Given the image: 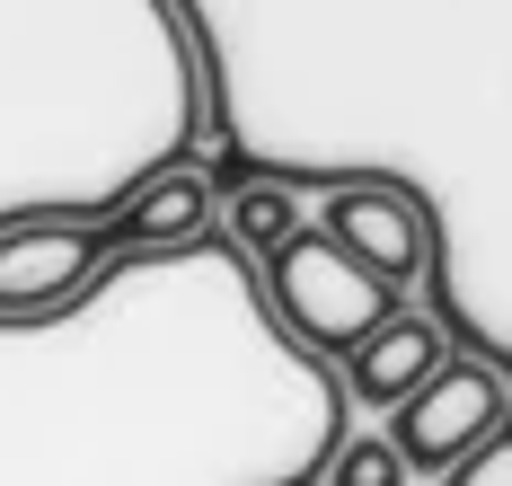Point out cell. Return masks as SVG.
Segmentation results:
<instances>
[{
  "mask_svg": "<svg viewBox=\"0 0 512 486\" xmlns=\"http://www.w3.org/2000/svg\"><path fill=\"white\" fill-rule=\"evenodd\" d=\"M265 283H274V319L292 327V345L318 354V363H327V354H354L362 336L398 310V292L371 283L354 257H336L318 230H301V239L265 266Z\"/></svg>",
  "mask_w": 512,
  "mask_h": 486,
  "instance_id": "3",
  "label": "cell"
},
{
  "mask_svg": "<svg viewBox=\"0 0 512 486\" xmlns=\"http://www.w3.org/2000/svg\"><path fill=\"white\" fill-rule=\"evenodd\" d=\"M301 230H309V221H301V204H292V186H283V177H265V186H239V204H230V230H221V239H230L248 266H256V257L274 266Z\"/></svg>",
  "mask_w": 512,
  "mask_h": 486,
  "instance_id": "9",
  "label": "cell"
},
{
  "mask_svg": "<svg viewBox=\"0 0 512 486\" xmlns=\"http://www.w3.org/2000/svg\"><path fill=\"white\" fill-rule=\"evenodd\" d=\"M212 230V186L195 168H177V177H159L151 195H133L124 213H115V257H159V248H195Z\"/></svg>",
  "mask_w": 512,
  "mask_h": 486,
  "instance_id": "8",
  "label": "cell"
},
{
  "mask_svg": "<svg viewBox=\"0 0 512 486\" xmlns=\"http://www.w3.org/2000/svg\"><path fill=\"white\" fill-rule=\"evenodd\" d=\"M106 257H115V230H80V221L9 230L0 239V319H36L53 301H71Z\"/></svg>",
  "mask_w": 512,
  "mask_h": 486,
  "instance_id": "6",
  "label": "cell"
},
{
  "mask_svg": "<svg viewBox=\"0 0 512 486\" xmlns=\"http://www.w3.org/2000/svg\"><path fill=\"white\" fill-rule=\"evenodd\" d=\"M442 486H512V416L486 433L468 460H451V469H442Z\"/></svg>",
  "mask_w": 512,
  "mask_h": 486,
  "instance_id": "11",
  "label": "cell"
},
{
  "mask_svg": "<svg viewBox=\"0 0 512 486\" xmlns=\"http://www.w3.org/2000/svg\"><path fill=\"white\" fill-rule=\"evenodd\" d=\"M336 442V372L221 230L0 319V486H318Z\"/></svg>",
  "mask_w": 512,
  "mask_h": 486,
  "instance_id": "1",
  "label": "cell"
},
{
  "mask_svg": "<svg viewBox=\"0 0 512 486\" xmlns=\"http://www.w3.org/2000/svg\"><path fill=\"white\" fill-rule=\"evenodd\" d=\"M212 133V62L186 0H0V239L115 230Z\"/></svg>",
  "mask_w": 512,
  "mask_h": 486,
  "instance_id": "2",
  "label": "cell"
},
{
  "mask_svg": "<svg viewBox=\"0 0 512 486\" xmlns=\"http://www.w3.org/2000/svg\"><path fill=\"white\" fill-rule=\"evenodd\" d=\"M318 239H327L336 257H354L371 283H389V292H407L415 274L433 266V230H424V204H415L407 186H389V177H345V186H327Z\"/></svg>",
  "mask_w": 512,
  "mask_h": 486,
  "instance_id": "4",
  "label": "cell"
},
{
  "mask_svg": "<svg viewBox=\"0 0 512 486\" xmlns=\"http://www.w3.org/2000/svg\"><path fill=\"white\" fill-rule=\"evenodd\" d=\"M495 425H504V380L486 372V363H442L407 407H389V433H380V442H389L407 469H451V460H468Z\"/></svg>",
  "mask_w": 512,
  "mask_h": 486,
  "instance_id": "5",
  "label": "cell"
},
{
  "mask_svg": "<svg viewBox=\"0 0 512 486\" xmlns=\"http://www.w3.org/2000/svg\"><path fill=\"white\" fill-rule=\"evenodd\" d=\"M318 486H407V460H398L380 433H345L336 460L318 469Z\"/></svg>",
  "mask_w": 512,
  "mask_h": 486,
  "instance_id": "10",
  "label": "cell"
},
{
  "mask_svg": "<svg viewBox=\"0 0 512 486\" xmlns=\"http://www.w3.org/2000/svg\"><path fill=\"white\" fill-rule=\"evenodd\" d=\"M442 363H451V354H442V327L415 319V310H389V319H380L354 354H345V398L389 416V407H407V398L442 372Z\"/></svg>",
  "mask_w": 512,
  "mask_h": 486,
  "instance_id": "7",
  "label": "cell"
}]
</instances>
